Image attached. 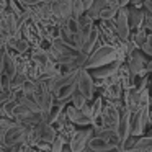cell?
Listing matches in <instances>:
<instances>
[{
    "label": "cell",
    "instance_id": "1",
    "mask_svg": "<svg viewBox=\"0 0 152 152\" xmlns=\"http://www.w3.org/2000/svg\"><path fill=\"white\" fill-rule=\"evenodd\" d=\"M119 53L116 48L113 46H102L96 51H93L88 57H87L85 64H83V69L85 70H93L96 67L106 66V64H111L115 61H118Z\"/></svg>",
    "mask_w": 152,
    "mask_h": 152
},
{
    "label": "cell",
    "instance_id": "2",
    "mask_svg": "<svg viewBox=\"0 0 152 152\" xmlns=\"http://www.w3.org/2000/svg\"><path fill=\"white\" fill-rule=\"evenodd\" d=\"M30 136V131L28 128H25L23 124H15L5 132V139H4V144L7 147H15V145H21L25 144V141L28 139Z\"/></svg>",
    "mask_w": 152,
    "mask_h": 152
},
{
    "label": "cell",
    "instance_id": "3",
    "mask_svg": "<svg viewBox=\"0 0 152 152\" xmlns=\"http://www.w3.org/2000/svg\"><path fill=\"white\" fill-rule=\"evenodd\" d=\"M77 90H79L87 100L93 98V93H95V82H93V77L90 75L88 70L80 69L79 77H77Z\"/></svg>",
    "mask_w": 152,
    "mask_h": 152
},
{
    "label": "cell",
    "instance_id": "4",
    "mask_svg": "<svg viewBox=\"0 0 152 152\" xmlns=\"http://www.w3.org/2000/svg\"><path fill=\"white\" fill-rule=\"evenodd\" d=\"M115 28H116L118 38L123 43H126L129 39V33H131V26H129V20H128V7L119 8L118 15L115 18Z\"/></svg>",
    "mask_w": 152,
    "mask_h": 152
},
{
    "label": "cell",
    "instance_id": "5",
    "mask_svg": "<svg viewBox=\"0 0 152 152\" xmlns=\"http://www.w3.org/2000/svg\"><path fill=\"white\" fill-rule=\"evenodd\" d=\"M92 136H93V129L90 128L74 132L72 139H70V152H82L88 145V141L92 139Z\"/></svg>",
    "mask_w": 152,
    "mask_h": 152
},
{
    "label": "cell",
    "instance_id": "6",
    "mask_svg": "<svg viewBox=\"0 0 152 152\" xmlns=\"http://www.w3.org/2000/svg\"><path fill=\"white\" fill-rule=\"evenodd\" d=\"M128 69L131 75H137V74L145 72V57L142 51H131L129 53V61H128Z\"/></svg>",
    "mask_w": 152,
    "mask_h": 152
},
{
    "label": "cell",
    "instance_id": "7",
    "mask_svg": "<svg viewBox=\"0 0 152 152\" xmlns=\"http://www.w3.org/2000/svg\"><path fill=\"white\" fill-rule=\"evenodd\" d=\"M147 108L144 110H137L134 111V115H131V136H137L144 131L145 124H147Z\"/></svg>",
    "mask_w": 152,
    "mask_h": 152
},
{
    "label": "cell",
    "instance_id": "8",
    "mask_svg": "<svg viewBox=\"0 0 152 152\" xmlns=\"http://www.w3.org/2000/svg\"><path fill=\"white\" fill-rule=\"evenodd\" d=\"M66 116H67V119L69 121H72L74 124H77V126H90L93 123V119L90 118V116H87L85 113L82 111V110H77L75 106H66Z\"/></svg>",
    "mask_w": 152,
    "mask_h": 152
},
{
    "label": "cell",
    "instance_id": "9",
    "mask_svg": "<svg viewBox=\"0 0 152 152\" xmlns=\"http://www.w3.org/2000/svg\"><path fill=\"white\" fill-rule=\"evenodd\" d=\"M128 20H129V26L131 30L139 31L145 26V12L144 8H134L129 7L128 8Z\"/></svg>",
    "mask_w": 152,
    "mask_h": 152
},
{
    "label": "cell",
    "instance_id": "10",
    "mask_svg": "<svg viewBox=\"0 0 152 152\" xmlns=\"http://www.w3.org/2000/svg\"><path fill=\"white\" fill-rule=\"evenodd\" d=\"M131 115L132 113L129 111V110H126L121 115V118H119L118 128H116V131H118V134H119V139H121V145L131 137Z\"/></svg>",
    "mask_w": 152,
    "mask_h": 152
},
{
    "label": "cell",
    "instance_id": "11",
    "mask_svg": "<svg viewBox=\"0 0 152 152\" xmlns=\"http://www.w3.org/2000/svg\"><path fill=\"white\" fill-rule=\"evenodd\" d=\"M119 69V61H115L111 64H106V66L96 67V69L90 70V75L93 79H108V77H113Z\"/></svg>",
    "mask_w": 152,
    "mask_h": 152
},
{
    "label": "cell",
    "instance_id": "12",
    "mask_svg": "<svg viewBox=\"0 0 152 152\" xmlns=\"http://www.w3.org/2000/svg\"><path fill=\"white\" fill-rule=\"evenodd\" d=\"M77 92V82L74 83H69V85L62 87V88H59L54 95H56V100L59 105H62V103H66L69 98H72V95Z\"/></svg>",
    "mask_w": 152,
    "mask_h": 152
},
{
    "label": "cell",
    "instance_id": "13",
    "mask_svg": "<svg viewBox=\"0 0 152 152\" xmlns=\"http://www.w3.org/2000/svg\"><path fill=\"white\" fill-rule=\"evenodd\" d=\"M119 118H121V116L118 115L116 108H113V106H106V108L103 110V119H105L106 128L116 129L118 128V123H119Z\"/></svg>",
    "mask_w": 152,
    "mask_h": 152
},
{
    "label": "cell",
    "instance_id": "14",
    "mask_svg": "<svg viewBox=\"0 0 152 152\" xmlns=\"http://www.w3.org/2000/svg\"><path fill=\"white\" fill-rule=\"evenodd\" d=\"M87 147L92 149L93 152H106V151H111V149H116L102 137H92L88 141V145H87Z\"/></svg>",
    "mask_w": 152,
    "mask_h": 152
},
{
    "label": "cell",
    "instance_id": "15",
    "mask_svg": "<svg viewBox=\"0 0 152 152\" xmlns=\"http://www.w3.org/2000/svg\"><path fill=\"white\" fill-rule=\"evenodd\" d=\"M119 12V5L118 4H113V2H110L108 5H106L105 8H103L102 12H100L98 15V20L102 21H110V20H115L116 15H118Z\"/></svg>",
    "mask_w": 152,
    "mask_h": 152
},
{
    "label": "cell",
    "instance_id": "16",
    "mask_svg": "<svg viewBox=\"0 0 152 152\" xmlns=\"http://www.w3.org/2000/svg\"><path fill=\"white\" fill-rule=\"evenodd\" d=\"M126 152H152V137L151 136L139 137L137 142H136V144Z\"/></svg>",
    "mask_w": 152,
    "mask_h": 152
},
{
    "label": "cell",
    "instance_id": "17",
    "mask_svg": "<svg viewBox=\"0 0 152 152\" xmlns=\"http://www.w3.org/2000/svg\"><path fill=\"white\" fill-rule=\"evenodd\" d=\"M70 100H72V106H75L77 110H83V108H85V102H87V98L79 92V90H77L75 93H74Z\"/></svg>",
    "mask_w": 152,
    "mask_h": 152
},
{
    "label": "cell",
    "instance_id": "18",
    "mask_svg": "<svg viewBox=\"0 0 152 152\" xmlns=\"http://www.w3.org/2000/svg\"><path fill=\"white\" fill-rule=\"evenodd\" d=\"M62 108H64L62 105H56L53 110H51V113H49V118H48V124H51V126H53L54 123H56L57 119L61 118V116H62Z\"/></svg>",
    "mask_w": 152,
    "mask_h": 152
},
{
    "label": "cell",
    "instance_id": "19",
    "mask_svg": "<svg viewBox=\"0 0 152 152\" xmlns=\"http://www.w3.org/2000/svg\"><path fill=\"white\" fill-rule=\"evenodd\" d=\"M141 51L144 54H147V56L152 57V33L147 34V39H145V43L141 46Z\"/></svg>",
    "mask_w": 152,
    "mask_h": 152
},
{
    "label": "cell",
    "instance_id": "20",
    "mask_svg": "<svg viewBox=\"0 0 152 152\" xmlns=\"http://www.w3.org/2000/svg\"><path fill=\"white\" fill-rule=\"evenodd\" d=\"M62 149H64V139L61 137V136H57L56 141H54L53 144H51L49 152H62Z\"/></svg>",
    "mask_w": 152,
    "mask_h": 152
},
{
    "label": "cell",
    "instance_id": "21",
    "mask_svg": "<svg viewBox=\"0 0 152 152\" xmlns=\"http://www.w3.org/2000/svg\"><path fill=\"white\" fill-rule=\"evenodd\" d=\"M90 111H92V118L93 119H95L96 116H100V113H102V98H96L95 102H93Z\"/></svg>",
    "mask_w": 152,
    "mask_h": 152
},
{
    "label": "cell",
    "instance_id": "22",
    "mask_svg": "<svg viewBox=\"0 0 152 152\" xmlns=\"http://www.w3.org/2000/svg\"><path fill=\"white\" fill-rule=\"evenodd\" d=\"M145 28L152 33V15L145 12Z\"/></svg>",
    "mask_w": 152,
    "mask_h": 152
},
{
    "label": "cell",
    "instance_id": "23",
    "mask_svg": "<svg viewBox=\"0 0 152 152\" xmlns=\"http://www.w3.org/2000/svg\"><path fill=\"white\" fill-rule=\"evenodd\" d=\"M82 4H83V7H85V10H88L93 5V0H82Z\"/></svg>",
    "mask_w": 152,
    "mask_h": 152
},
{
    "label": "cell",
    "instance_id": "24",
    "mask_svg": "<svg viewBox=\"0 0 152 152\" xmlns=\"http://www.w3.org/2000/svg\"><path fill=\"white\" fill-rule=\"evenodd\" d=\"M145 72H147V74H149V72H151V74H152V59H151V61H149V62H147V64H145Z\"/></svg>",
    "mask_w": 152,
    "mask_h": 152
},
{
    "label": "cell",
    "instance_id": "25",
    "mask_svg": "<svg viewBox=\"0 0 152 152\" xmlns=\"http://www.w3.org/2000/svg\"><path fill=\"white\" fill-rule=\"evenodd\" d=\"M82 152H93V151H92V149H88V147H85V149H83Z\"/></svg>",
    "mask_w": 152,
    "mask_h": 152
},
{
    "label": "cell",
    "instance_id": "26",
    "mask_svg": "<svg viewBox=\"0 0 152 152\" xmlns=\"http://www.w3.org/2000/svg\"><path fill=\"white\" fill-rule=\"evenodd\" d=\"M106 152H119V149H111V151H106Z\"/></svg>",
    "mask_w": 152,
    "mask_h": 152
},
{
    "label": "cell",
    "instance_id": "27",
    "mask_svg": "<svg viewBox=\"0 0 152 152\" xmlns=\"http://www.w3.org/2000/svg\"><path fill=\"white\" fill-rule=\"evenodd\" d=\"M38 152H48V151H38Z\"/></svg>",
    "mask_w": 152,
    "mask_h": 152
}]
</instances>
